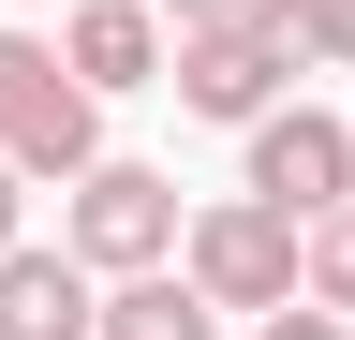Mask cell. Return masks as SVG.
I'll list each match as a JSON object with an SVG mask.
<instances>
[{
    "label": "cell",
    "mask_w": 355,
    "mask_h": 340,
    "mask_svg": "<svg viewBox=\"0 0 355 340\" xmlns=\"http://www.w3.org/2000/svg\"><path fill=\"white\" fill-rule=\"evenodd\" d=\"M0 163L44 193H74L89 163H104V89L44 45V30H0Z\"/></svg>",
    "instance_id": "1"
},
{
    "label": "cell",
    "mask_w": 355,
    "mask_h": 340,
    "mask_svg": "<svg viewBox=\"0 0 355 340\" xmlns=\"http://www.w3.org/2000/svg\"><path fill=\"white\" fill-rule=\"evenodd\" d=\"M178 222H193V207H178V178H163V163H119V148H104V163L60 193V251H74L89 281L178 267Z\"/></svg>",
    "instance_id": "2"
},
{
    "label": "cell",
    "mask_w": 355,
    "mask_h": 340,
    "mask_svg": "<svg viewBox=\"0 0 355 340\" xmlns=\"http://www.w3.org/2000/svg\"><path fill=\"white\" fill-rule=\"evenodd\" d=\"M296 237L311 222H282L266 193H222V207L178 222V267H193L207 311H282V296H296Z\"/></svg>",
    "instance_id": "3"
},
{
    "label": "cell",
    "mask_w": 355,
    "mask_h": 340,
    "mask_svg": "<svg viewBox=\"0 0 355 340\" xmlns=\"http://www.w3.org/2000/svg\"><path fill=\"white\" fill-rule=\"evenodd\" d=\"M237 193H266L282 222H326V207H355V118H326V104H266L252 118V178Z\"/></svg>",
    "instance_id": "4"
},
{
    "label": "cell",
    "mask_w": 355,
    "mask_h": 340,
    "mask_svg": "<svg viewBox=\"0 0 355 340\" xmlns=\"http://www.w3.org/2000/svg\"><path fill=\"white\" fill-rule=\"evenodd\" d=\"M163 89L193 104V118H237V134H252V118H266V104L296 89V45H282L266 15H237V30H178V60H163Z\"/></svg>",
    "instance_id": "5"
},
{
    "label": "cell",
    "mask_w": 355,
    "mask_h": 340,
    "mask_svg": "<svg viewBox=\"0 0 355 340\" xmlns=\"http://www.w3.org/2000/svg\"><path fill=\"white\" fill-rule=\"evenodd\" d=\"M60 60L89 74V89H163V60H178V30H163V0H74V30H60Z\"/></svg>",
    "instance_id": "6"
},
{
    "label": "cell",
    "mask_w": 355,
    "mask_h": 340,
    "mask_svg": "<svg viewBox=\"0 0 355 340\" xmlns=\"http://www.w3.org/2000/svg\"><path fill=\"white\" fill-rule=\"evenodd\" d=\"M89 311H104V281L74 267V251H0V340H89Z\"/></svg>",
    "instance_id": "7"
},
{
    "label": "cell",
    "mask_w": 355,
    "mask_h": 340,
    "mask_svg": "<svg viewBox=\"0 0 355 340\" xmlns=\"http://www.w3.org/2000/svg\"><path fill=\"white\" fill-rule=\"evenodd\" d=\"M89 340H222V311L193 296V267H133V281H104Z\"/></svg>",
    "instance_id": "8"
},
{
    "label": "cell",
    "mask_w": 355,
    "mask_h": 340,
    "mask_svg": "<svg viewBox=\"0 0 355 340\" xmlns=\"http://www.w3.org/2000/svg\"><path fill=\"white\" fill-rule=\"evenodd\" d=\"M266 30L296 45V74H355V0H266Z\"/></svg>",
    "instance_id": "9"
},
{
    "label": "cell",
    "mask_w": 355,
    "mask_h": 340,
    "mask_svg": "<svg viewBox=\"0 0 355 340\" xmlns=\"http://www.w3.org/2000/svg\"><path fill=\"white\" fill-rule=\"evenodd\" d=\"M296 296H326V311H355V207H326V222L296 237Z\"/></svg>",
    "instance_id": "10"
},
{
    "label": "cell",
    "mask_w": 355,
    "mask_h": 340,
    "mask_svg": "<svg viewBox=\"0 0 355 340\" xmlns=\"http://www.w3.org/2000/svg\"><path fill=\"white\" fill-rule=\"evenodd\" d=\"M252 340H355V311H326V296H282V311H252Z\"/></svg>",
    "instance_id": "11"
},
{
    "label": "cell",
    "mask_w": 355,
    "mask_h": 340,
    "mask_svg": "<svg viewBox=\"0 0 355 340\" xmlns=\"http://www.w3.org/2000/svg\"><path fill=\"white\" fill-rule=\"evenodd\" d=\"M237 15H266V0H178V30H237Z\"/></svg>",
    "instance_id": "12"
},
{
    "label": "cell",
    "mask_w": 355,
    "mask_h": 340,
    "mask_svg": "<svg viewBox=\"0 0 355 340\" xmlns=\"http://www.w3.org/2000/svg\"><path fill=\"white\" fill-rule=\"evenodd\" d=\"M15 207H30V178H15V163H0V251H15Z\"/></svg>",
    "instance_id": "13"
},
{
    "label": "cell",
    "mask_w": 355,
    "mask_h": 340,
    "mask_svg": "<svg viewBox=\"0 0 355 340\" xmlns=\"http://www.w3.org/2000/svg\"><path fill=\"white\" fill-rule=\"evenodd\" d=\"M15 15H44V0H15Z\"/></svg>",
    "instance_id": "14"
}]
</instances>
